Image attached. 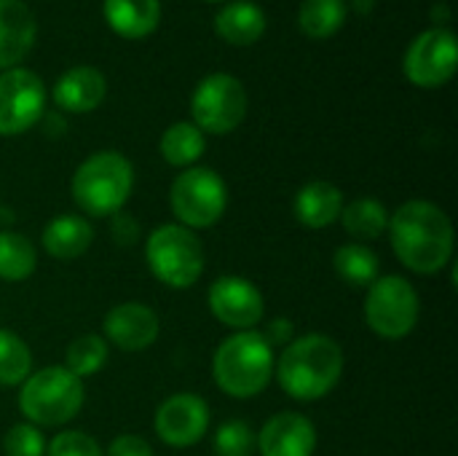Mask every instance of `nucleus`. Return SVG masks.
<instances>
[{"label": "nucleus", "mask_w": 458, "mask_h": 456, "mask_svg": "<svg viewBox=\"0 0 458 456\" xmlns=\"http://www.w3.org/2000/svg\"><path fill=\"white\" fill-rule=\"evenodd\" d=\"M107 357H110L107 341H105L102 336L89 333V336L75 339V341L67 347V352H64V368H67L72 376H78V379L83 382L86 376L99 374V371L107 366Z\"/></svg>", "instance_id": "27"}, {"label": "nucleus", "mask_w": 458, "mask_h": 456, "mask_svg": "<svg viewBox=\"0 0 458 456\" xmlns=\"http://www.w3.org/2000/svg\"><path fill=\"white\" fill-rule=\"evenodd\" d=\"M83 382L64 366H48L30 374L19 390V411L35 427H59L83 409Z\"/></svg>", "instance_id": "5"}, {"label": "nucleus", "mask_w": 458, "mask_h": 456, "mask_svg": "<svg viewBox=\"0 0 458 456\" xmlns=\"http://www.w3.org/2000/svg\"><path fill=\"white\" fill-rule=\"evenodd\" d=\"M102 331H105V339L115 344L121 352H142L153 347V341L158 339L161 323L150 306L126 301V304L113 306L105 314Z\"/></svg>", "instance_id": "14"}, {"label": "nucleus", "mask_w": 458, "mask_h": 456, "mask_svg": "<svg viewBox=\"0 0 458 456\" xmlns=\"http://www.w3.org/2000/svg\"><path fill=\"white\" fill-rule=\"evenodd\" d=\"M113 237H115L121 245H131V242L140 237V226L131 220V215L115 212V215H113Z\"/></svg>", "instance_id": "33"}, {"label": "nucleus", "mask_w": 458, "mask_h": 456, "mask_svg": "<svg viewBox=\"0 0 458 456\" xmlns=\"http://www.w3.org/2000/svg\"><path fill=\"white\" fill-rule=\"evenodd\" d=\"M32 352L11 331L0 328V387H16L30 376Z\"/></svg>", "instance_id": "28"}, {"label": "nucleus", "mask_w": 458, "mask_h": 456, "mask_svg": "<svg viewBox=\"0 0 458 456\" xmlns=\"http://www.w3.org/2000/svg\"><path fill=\"white\" fill-rule=\"evenodd\" d=\"M193 124L209 134H228L233 132L247 116V91L239 78L228 73L207 75L191 99Z\"/></svg>", "instance_id": "9"}, {"label": "nucleus", "mask_w": 458, "mask_h": 456, "mask_svg": "<svg viewBox=\"0 0 458 456\" xmlns=\"http://www.w3.org/2000/svg\"><path fill=\"white\" fill-rule=\"evenodd\" d=\"M212 3H217V0H212Z\"/></svg>", "instance_id": "37"}, {"label": "nucleus", "mask_w": 458, "mask_h": 456, "mask_svg": "<svg viewBox=\"0 0 458 456\" xmlns=\"http://www.w3.org/2000/svg\"><path fill=\"white\" fill-rule=\"evenodd\" d=\"M169 204L180 226L212 228L228 207L225 180L209 167H191L180 172L169 191Z\"/></svg>", "instance_id": "7"}, {"label": "nucleus", "mask_w": 458, "mask_h": 456, "mask_svg": "<svg viewBox=\"0 0 458 456\" xmlns=\"http://www.w3.org/2000/svg\"><path fill=\"white\" fill-rule=\"evenodd\" d=\"M338 220L354 239H381L389 228V210L378 199L362 196L352 204H344Z\"/></svg>", "instance_id": "22"}, {"label": "nucleus", "mask_w": 458, "mask_h": 456, "mask_svg": "<svg viewBox=\"0 0 458 456\" xmlns=\"http://www.w3.org/2000/svg\"><path fill=\"white\" fill-rule=\"evenodd\" d=\"M215 456H252L255 452V433L247 422L231 419L217 427L212 441Z\"/></svg>", "instance_id": "29"}, {"label": "nucleus", "mask_w": 458, "mask_h": 456, "mask_svg": "<svg viewBox=\"0 0 458 456\" xmlns=\"http://www.w3.org/2000/svg\"><path fill=\"white\" fill-rule=\"evenodd\" d=\"M421 304L416 288L397 274L378 277L368 288L365 323L381 339H405L419 325Z\"/></svg>", "instance_id": "8"}, {"label": "nucleus", "mask_w": 458, "mask_h": 456, "mask_svg": "<svg viewBox=\"0 0 458 456\" xmlns=\"http://www.w3.org/2000/svg\"><path fill=\"white\" fill-rule=\"evenodd\" d=\"M386 231L400 263L416 274H437L454 258V223L445 210L432 202H405L394 215H389Z\"/></svg>", "instance_id": "1"}, {"label": "nucleus", "mask_w": 458, "mask_h": 456, "mask_svg": "<svg viewBox=\"0 0 458 456\" xmlns=\"http://www.w3.org/2000/svg\"><path fill=\"white\" fill-rule=\"evenodd\" d=\"M107 91L105 75L97 67H72L54 83V102L67 113H89L102 105Z\"/></svg>", "instance_id": "17"}, {"label": "nucleus", "mask_w": 458, "mask_h": 456, "mask_svg": "<svg viewBox=\"0 0 458 456\" xmlns=\"http://www.w3.org/2000/svg\"><path fill=\"white\" fill-rule=\"evenodd\" d=\"M274 347L258 331H239L225 339L212 360L215 384L239 400L260 395L274 376Z\"/></svg>", "instance_id": "3"}, {"label": "nucleus", "mask_w": 458, "mask_h": 456, "mask_svg": "<svg viewBox=\"0 0 458 456\" xmlns=\"http://www.w3.org/2000/svg\"><path fill=\"white\" fill-rule=\"evenodd\" d=\"M263 336L271 347H287L293 341V323L290 320H274Z\"/></svg>", "instance_id": "34"}, {"label": "nucleus", "mask_w": 458, "mask_h": 456, "mask_svg": "<svg viewBox=\"0 0 458 456\" xmlns=\"http://www.w3.org/2000/svg\"><path fill=\"white\" fill-rule=\"evenodd\" d=\"M279 387L301 403L319 400L335 390L344 374V349L335 339L309 333L290 341L274 363Z\"/></svg>", "instance_id": "2"}, {"label": "nucleus", "mask_w": 458, "mask_h": 456, "mask_svg": "<svg viewBox=\"0 0 458 456\" xmlns=\"http://www.w3.org/2000/svg\"><path fill=\"white\" fill-rule=\"evenodd\" d=\"M105 19L121 38H148L161 19L158 0H105Z\"/></svg>", "instance_id": "20"}, {"label": "nucleus", "mask_w": 458, "mask_h": 456, "mask_svg": "<svg viewBox=\"0 0 458 456\" xmlns=\"http://www.w3.org/2000/svg\"><path fill=\"white\" fill-rule=\"evenodd\" d=\"M46 86L38 73L11 67L0 75V134H21L43 118Z\"/></svg>", "instance_id": "10"}, {"label": "nucleus", "mask_w": 458, "mask_h": 456, "mask_svg": "<svg viewBox=\"0 0 458 456\" xmlns=\"http://www.w3.org/2000/svg\"><path fill=\"white\" fill-rule=\"evenodd\" d=\"M204 151H207L204 132L188 121L172 124L161 137V156L172 167H191L201 159Z\"/></svg>", "instance_id": "23"}, {"label": "nucleus", "mask_w": 458, "mask_h": 456, "mask_svg": "<svg viewBox=\"0 0 458 456\" xmlns=\"http://www.w3.org/2000/svg\"><path fill=\"white\" fill-rule=\"evenodd\" d=\"M40 242H43V250L51 258H56V261H75V258H81L91 247L94 228L81 215H56L54 220L46 223Z\"/></svg>", "instance_id": "19"}, {"label": "nucleus", "mask_w": 458, "mask_h": 456, "mask_svg": "<svg viewBox=\"0 0 458 456\" xmlns=\"http://www.w3.org/2000/svg\"><path fill=\"white\" fill-rule=\"evenodd\" d=\"M35 16L21 0H0V70H11L35 43Z\"/></svg>", "instance_id": "16"}, {"label": "nucleus", "mask_w": 458, "mask_h": 456, "mask_svg": "<svg viewBox=\"0 0 458 456\" xmlns=\"http://www.w3.org/2000/svg\"><path fill=\"white\" fill-rule=\"evenodd\" d=\"M134 188L131 161L118 151L89 156L72 175L70 191L75 204L89 218H113L123 210Z\"/></svg>", "instance_id": "4"}, {"label": "nucleus", "mask_w": 458, "mask_h": 456, "mask_svg": "<svg viewBox=\"0 0 458 456\" xmlns=\"http://www.w3.org/2000/svg\"><path fill=\"white\" fill-rule=\"evenodd\" d=\"M346 13L349 8L344 0H303L298 22L309 38L322 40L341 30V24L346 22Z\"/></svg>", "instance_id": "26"}, {"label": "nucleus", "mask_w": 458, "mask_h": 456, "mask_svg": "<svg viewBox=\"0 0 458 456\" xmlns=\"http://www.w3.org/2000/svg\"><path fill=\"white\" fill-rule=\"evenodd\" d=\"M335 274L354 288H370L378 280V255L365 245H341L333 255Z\"/></svg>", "instance_id": "24"}, {"label": "nucleus", "mask_w": 458, "mask_h": 456, "mask_svg": "<svg viewBox=\"0 0 458 456\" xmlns=\"http://www.w3.org/2000/svg\"><path fill=\"white\" fill-rule=\"evenodd\" d=\"M215 30L228 43L250 46L266 32V13L260 5H255L250 0H236L217 13Z\"/></svg>", "instance_id": "21"}, {"label": "nucleus", "mask_w": 458, "mask_h": 456, "mask_svg": "<svg viewBox=\"0 0 458 456\" xmlns=\"http://www.w3.org/2000/svg\"><path fill=\"white\" fill-rule=\"evenodd\" d=\"M212 314L233 331H252L263 314L266 301L263 293L244 277H220L209 285L207 293Z\"/></svg>", "instance_id": "13"}, {"label": "nucleus", "mask_w": 458, "mask_h": 456, "mask_svg": "<svg viewBox=\"0 0 458 456\" xmlns=\"http://www.w3.org/2000/svg\"><path fill=\"white\" fill-rule=\"evenodd\" d=\"M295 218L306 228H327L341 218L344 210V194L338 185L327 180H314L303 185L295 196Z\"/></svg>", "instance_id": "18"}, {"label": "nucleus", "mask_w": 458, "mask_h": 456, "mask_svg": "<svg viewBox=\"0 0 458 456\" xmlns=\"http://www.w3.org/2000/svg\"><path fill=\"white\" fill-rule=\"evenodd\" d=\"M458 65L456 38L448 27L421 32L405 54V75L411 83L437 89L454 78Z\"/></svg>", "instance_id": "11"}, {"label": "nucleus", "mask_w": 458, "mask_h": 456, "mask_svg": "<svg viewBox=\"0 0 458 456\" xmlns=\"http://www.w3.org/2000/svg\"><path fill=\"white\" fill-rule=\"evenodd\" d=\"M357 5H360V11H368V8L373 5V0H360Z\"/></svg>", "instance_id": "36"}, {"label": "nucleus", "mask_w": 458, "mask_h": 456, "mask_svg": "<svg viewBox=\"0 0 458 456\" xmlns=\"http://www.w3.org/2000/svg\"><path fill=\"white\" fill-rule=\"evenodd\" d=\"M432 19H435V22H437V19H448V8H445V5H440V8L435 5V11H432Z\"/></svg>", "instance_id": "35"}, {"label": "nucleus", "mask_w": 458, "mask_h": 456, "mask_svg": "<svg viewBox=\"0 0 458 456\" xmlns=\"http://www.w3.org/2000/svg\"><path fill=\"white\" fill-rule=\"evenodd\" d=\"M105 456H153V446L140 435H118L107 446Z\"/></svg>", "instance_id": "32"}, {"label": "nucleus", "mask_w": 458, "mask_h": 456, "mask_svg": "<svg viewBox=\"0 0 458 456\" xmlns=\"http://www.w3.org/2000/svg\"><path fill=\"white\" fill-rule=\"evenodd\" d=\"M153 427L166 446L174 449L196 446L209 430V406L193 392L172 395L158 406Z\"/></svg>", "instance_id": "12"}, {"label": "nucleus", "mask_w": 458, "mask_h": 456, "mask_svg": "<svg viewBox=\"0 0 458 456\" xmlns=\"http://www.w3.org/2000/svg\"><path fill=\"white\" fill-rule=\"evenodd\" d=\"M145 258L153 277L174 290L193 288L204 271V247L199 237L180 223L158 226L145 242Z\"/></svg>", "instance_id": "6"}, {"label": "nucleus", "mask_w": 458, "mask_h": 456, "mask_svg": "<svg viewBox=\"0 0 458 456\" xmlns=\"http://www.w3.org/2000/svg\"><path fill=\"white\" fill-rule=\"evenodd\" d=\"M46 456H105L99 443L81 433V430H67L59 433L51 443H46Z\"/></svg>", "instance_id": "31"}, {"label": "nucleus", "mask_w": 458, "mask_h": 456, "mask_svg": "<svg viewBox=\"0 0 458 456\" xmlns=\"http://www.w3.org/2000/svg\"><path fill=\"white\" fill-rule=\"evenodd\" d=\"M255 446L263 456H314L317 430L303 414L282 411L263 425Z\"/></svg>", "instance_id": "15"}, {"label": "nucleus", "mask_w": 458, "mask_h": 456, "mask_svg": "<svg viewBox=\"0 0 458 456\" xmlns=\"http://www.w3.org/2000/svg\"><path fill=\"white\" fill-rule=\"evenodd\" d=\"M3 452L5 456H46V438L35 425L21 422L5 433Z\"/></svg>", "instance_id": "30"}, {"label": "nucleus", "mask_w": 458, "mask_h": 456, "mask_svg": "<svg viewBox=\"0 0 458 456\" xmlns=\"http://www.w3.org/2000/svg\"><path fill=\"white\" fill-rule=\"evenodd\" d=\"M38 266V253L24 234L0 231V280L21 282Z\"/></svg>", "instance_id": "25"}]
</instances>
